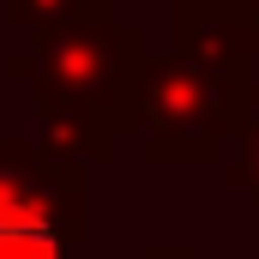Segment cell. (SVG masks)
<instances>
[{
  "label": "cell",
  "mask_w": 259,
  "mask_h": 259,
  "mask_svg": "<svg viewBox=\"0 0 259 259\" xmlns=\"http://www.w3.org/2000/svg\"><path fill=\"white\" fill-rule=\"evenodd\" d=\"M259 66H211L193 55H145L139 78L121 109V133L139 145L151 169H199V163H229L235 139L253 109Z\"/></svg>",
  "instance_id": "1"
},
{
  "label": "cell",
  "mask_w": 259,
  "mask_h": 259,
  "mask_svg": "<svg viewBox=\"0 0 259 259\" xmlns=\"http://www.w3.org/2000/svg\"><path fill=\"white\" fill-rule=\"evenodd\" d=\"M145 66V30L121 18L115 0H78L72 18L55 30H42L30 49L6 55V78L12 84H42V91H66L103 109H127V91Z\"/></svg>",
  "instance_id": "2"
},
{
  "label": "cell",
  "mask_w": 259,
  "mask_h": 259,
  "mask_svg": "<svg viewBox=\"0 0 259 259\" xmlns=\"http://www.w3.org/2000/svg\"><path fill=\"white\" fill-rule=\"evenodd\" d=\"M0 217H36L66 229L78 247L91 235V169L55 157L30 133H0Z\"/></svg>",
  "instance_id": "3"
},
{
  "label": "cell",
  "mask_w": 259,
  "mask_h": 259,
  "mask_svg": "<svg viewBox=\"0 0 259 259\" xmlns=\"http://www.w3.org/2000/svg\"><path fill=\"white\" fill-rule=\"evenodd\" d=\"M30 139L49 145L66 163H78V169H103L127 145L115 109L84 103V97H66V91H42V84H30Z\"/></svg>",
  "instance_id": "4"
},
{
  "label": "cell",
  "mask_w": 259,
  "mask_h": 259,
  "mask_svg": "<svg viewBox=\"0 0 259 259\" xmlns=\"http://www.w3.org/2000/svg\"><path fill=\"white\" fill-rule=\"evenodd\" d=\"M169 49L211 66H259V12L247 0H175Z\"/></svg>",
  "instance_id": "5"
},
{
  "label": "cell",
  "mask_w": 259,
  "mask_h": 259,
  "mask_svg": "<svg viewBox=\"0 0 259 259\" xmlns=\"http://www.w3.org/2000/svg\"><path fill=\"white\" fill-rule=\"evenodd\" d=\"M66 229L36 217H0V259H66Z\"/></svg>",
  "instance_id": "6"
},
{
  "label": "cell",
  "mask_w": 259,
  "mask_h": 259,
  "mask_svg": "<svg viewBox=\"0 0 259 259\" xmlns=\"http://www.w3.org/2000/svg\"><path fill=\"white\" fill-rule=\"evenodd\" d=\"M223 181H229V193H241V199L259 211V78H253V109H247V127H241L235 151H229V163H223Z\"/></svg>",
  "instance_id": "7"
},
{
  "label": "cell",
  "mask_w": 259,
  "mask_h": 259,
  "mask_svg": "<svg viewBox=\"0 0 259 259\" xmlns=\"http://www.w3.org/2000/svg\"><path fill=\"white\" fill-rule=\"evenodd\" d=\"M72 6H78V0H0V18H6L12 30L42 36V30H55L61 18H72Z\"/></svg>",
  "instance_id": "8"
},
{
  "label": "cell",
  "mask_w": 259,
  "mask_h": 259,
  "mask_svg": "<svg viewBox=\"0 0 259 259\" xmlns=\"http://www.w3.org/2000/svg\"><path fill=\"white\" fill-rule=\"evenodd\" d=\"M139 259H199V247L193 241H151Z\"/></svg>",
  "instance_id": "9"
},
{
  "label": "cell",
  "mask_w": 259,
  "mask_h": 259,
  "mask_svg": "<svg viewBox=\"0 0 259 259\" xmlns=\"http://www.w3.org/2000/svg\"><path fill=\"white\" fill-rule=\"evenodd\" d=\"M247 6H253V12H259V0H247Z\"/></svg>",
  "instance_id": "10"
},
{
  "label": "cell",
  "mask_w": 259,
  "mask_h": 259,
  "mask_svg": "<svg viewBox=\"0 0 259 259\" xmlns=\"http://www.w3.org/2000/svg\"><path fill=\"white\" fill-rule=\"evenodd\" d=\"M163 6H175V0H163Z\"/></svg>",
  "instance_id": "11"
}]
</instances>
